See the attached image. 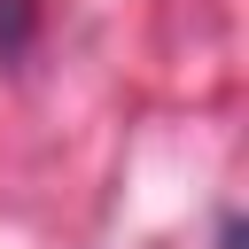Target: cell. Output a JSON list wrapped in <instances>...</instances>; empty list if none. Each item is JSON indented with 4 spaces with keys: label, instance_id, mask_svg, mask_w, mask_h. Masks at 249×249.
I'll return each mask as SVG.
<instances>
[{
    "label": "cell",
    "instance_id": "6da1fadb",
    "mask_svg": "<svg viewBox=\"0 0 249 249\" xmlns=\"http://www.w3.org/2000/svg\"><path fill=\"white\" fill-rule=\"evenodd\" d=\"M31 23H39V0H0V62L31 47Z\"/></svg>",
    "mask_w": 249,
    "mask_h": 249
},
{
    "label": "cell",
    "instance_id": "7a4b0ae2",
    "mask_svg": "<svg viewBox=\"0 0 249 249\" xmlns=\"http://www.w3.org/2000/svg\"><path fill=\"white\" fill-rule=\"evenodd\" d=\"M218 249H241V226H226V233H218Z\"/></svg>",
    "mask_w": 249,
    "mask_h": 249
}]
</instances>
